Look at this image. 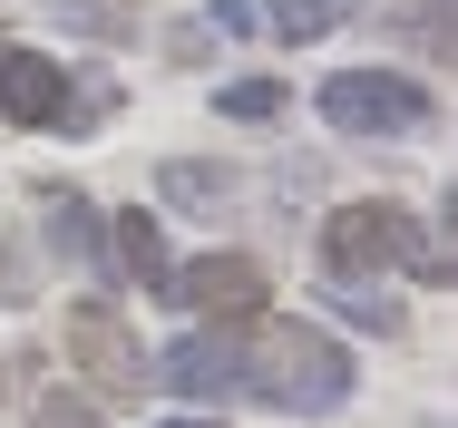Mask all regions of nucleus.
<instances>
[{"instance_id": "1", "label": "nucleus", "mask_w": 458, "mask_h": 428, "mask_svg": "<svg viewBox=\"0 0 458 428\" xmlns=\"http://www.w3.org/2000/svg\"><path fill=\"white\" fill-rule=\"evenodd\" d=\"M352 390H361V350L342 331L274 322V312L244 331V399H264L283 419H332V409H352Z\"/></svg>"}, {"instance_id": "2", "label": "nucleus", "mask_w": 458, "mask_h": 428, "mask_svg": "<svg viewBox=\"0 0 458 428\" xmlns=\"http://www.w3.org/2000/svg\"><path fill=\"white\" fill-rule=\"evenodd\" d=\"M380 273L439 292L458 263H449V244H439L420 214H400V205H380V195L342 205V214H322V282H332V292H370Z\"/></svg>"}, {"instance_id": "3", "label": "nucleus", "mask_w": 458, "mask_h": 428, "mask_svg": "<svg viewBox=\"0 0 458 428\" xmlns=\"http://www.w3.org/2000/svg\"><path fill=\"white\" fill-rule=\"evenodd\" d=\"M107 107H117L107 79H69L49 49L0 39V127H30V137H89V127H107Z\"/></svg>"}, {"instance_id": "4", "label": "nucleus", "mask_w": 458, "mask_h": 428, "mask_svg": "<svg viewBox=\"0 0 458 428\" xmlns=\"http://www.w3.org/2000/svg\"><path fill=\"white\" fill-rule=\"evenodd\" d=\"M312 117H332L342 137H380V147H410V137H429L439 97L410 79V69H332V79L312 88Z\"/></svg>"}, {"instance_id": "5", "label": "nucleus", "mask_w": 458, "mask_h": 428, "mask_svg": "<svg viewBox=\"0 0 458 428\" xmlns=\"http://www.w3.org/2000/svg\"><path fill=\"white\" fill-rule=\"evenodd\" d=\"M59 350H69V370L89 380L98 399H147V390H157V360H147V341L127 331L117 292L69 302V312H59Z\"/></svg>"}, {"instance_id": "6", "label": "nucleus", "mask_w": 458, "mask_h": 428, "mask_svg": "<svg viewBox=\"0 0 458 428\" xmlns=\"http://www.w3.org/2000/svg\"><path fill=\"white\" fill-rule=\"evenodd\" d=\"M166 302H185L205 331H254V322L274 312V273H264L254 254H234V244H225V254L176 263V273H166Z\"/></svg>"}, {"instance_id": "7", "label": "nucleus", "mask_w": 458, "mask_h": 428, "mask_svg": "<svg viewBox=\"0 0 458 428\" xmlns=\"http://www.w3.org/2000/svg\"><path fill=\"white\" fill-rule=\"evenodd\" d=\"M157 380L176 390V399H244V331H185V341H166V360H157Z\"/></svg>"}, {"instance_id": "8", "label": "nucleus", "mask_w": 458, "mask_h": 428, "mask_svg": "<svg viewBox=\"0 0 458 428\" xmlns=\"http://www.w3.org/2000/svg\"><path fill=\"white\" fill-rule=\"evenodd\" d=\"M157 195L176 205V214H205V224H225L234 205H244V175L215 166V156H166L157 166Z\"/></svg>"}, {"instance_id": "9", "label": "nucleus", "mask_w": 458, "mask_h": 428, "mask_svg": "<svg viewBox=\"0 0 458 428\" xmlns=\"http://www.w3.org/2000/svg\"><path fill=\"white\" fill-rule=\"evenodd\" d=\"M166 224L147 214V205H127L117 224H107V282H137V292H166Z\"/></svg>"}, {"instance_id": "10", "label": "nucleus", "mask_w": 458, "mask_h": 428, "mask_svg": "<svg viewBox=\"0 0 458 428\" xmlns=\"http://www.w3.org/2000/svg\"><path fill=\"white\" fill-rule=\"evenodd\" d=\"M49 254H69L79 273H107V234H98V205L79 185H49Z\"/></svg>"}, {"instance_id": "11", "label": "nucleus", "mask_w": 458, "mask_h": 428, "mask_svg": "<svg viewBox=\"0 0 458 428\" xmlns=\"http://www.w3.org/2000/svg\"><path fill=\"white\" fill-rule=\"evenodd\" d=\"M59 29H69V39H98V49H127V39L147 29V10H137V0H59Z\"/></svg>"}, {"instance_id": "12", "label": "nucleus", "mask_w": 458, "mask_h": 428, "mask_svg": "<svg viewBox=\"0 0 458 428\" xmlns=\"http://www.w3.org/2000/svg\"><path fill=\"white\" fill-rule=\"evenodd\" d=\"M370 0H264V20H274L283 39L302 49V39H332V29H352Z\"/></svg>"}, {"instance_id": "13", "label": "nucleus", "mask_w": 458, "mask_h": 428, "mask_svg": "<svg viewBox=\"0 0 458 428\" xmlns=\"http://www.w3.org/2000/svg\"><path fill=\"white\" fill-rule=\"evenodd\" d=\"M215 117H234V127H283V117H293V88L283 79H225L215 88Z\"/></svg>"}, {"instance_id": "14", "label": "nucleus", "mask_w": 458, "mask_h": 428, "mask_svg": "<svg viewBox=\"0 0 458 428\" xmlns=\"http://www.w3.org/2000/svg\"><path fill=\"white\" fill-rule=\"evenodd\" d=\"M30 428H98V409L79 399V390L49 380V390H30Z\"/></svg>"}, {"instance_id": "15", "label": "nucleus", "mask_w": 458, "mask_h": 428, "mask_svg": "<svg viewBox=\"0 0 458 428\" xmlns=\"http://www.w3.org/2000/svg\"><path fill=\"white\" fill-rule=\"evenodd\" d=\"M342 302V322H361V331H400V302L390 292H332Z\"/></svg>"}, {"instance_id": "16", "label": "nucleus", "mask_w": 458, "mask_h": 428, "mask_svg": "<svg viewBox=\"0 0 458 428\" xmlns=\"http://www.w3.org/2000/svg\"><path fill=\"white\" fill-rule=\"evenodd\" d=\"M205 20H215V29H225V39H244V29H254V0H215V10H205Z\"/></svg>"}, {"instance_id": "17", "label": "nucleus", "mask_w": 458, "mask_h": 428, "mask_svg": "<svg viewBox=\"0 0 458 428\" xmlns=\"http://www.w3.org/2000/svg\"><path fill=\"white\" fill-rule=\"evenodd\" d=\"M166 428H225V409H215V419H205V409H185V419H166Z\"/></svg>"}, {"instance_id": "18", "label": "nucleus", "mask_w": 458, "mask_h": 428, "mask_svg": "<svg viewBox=\"0 0 458 428\" xmlns=\"http://www.w3.org/2000/svg\"><path fill=\"white\" fill-rule=\"evenodd\" d=\"M0 380H10V370H0Z\"/></svg>"}]
</instances>
